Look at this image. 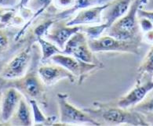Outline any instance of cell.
Wrapping results in <instances>:
<instances>
[{"label": "cell", "instance_id": "6da1fadb", "mask_svg": "<svg viewBox=\"0 0 153 126\" xmlns=\"http://www.w3.org/2000/svg\"><path fill=\"white\" fill-rule=\"evenodd\" d=\"M38 48L33 45V56L29 68L22 77L8 80V86L19 90L25 99H35L42 107H47L48 99L46 85L40 78L38 72L39 63Z\"/></svg>", "mask_w": 153, "mask_h": 126}, {"label": "cell", "instance_id": "7a4b0ae2", "mask_svg": "<svg viewBox=\"0 0 153 126\" xmlns=\"http://www.w3.org/2000/svg\"><path fill=\"white\" fill-rule=\"evenodd\" d=\"M97 109L86 108V112L94 118L101 125L102 123L113 125H149L145 117L136 111L131 109H123L116 106H110L105 103H94Z\"/></svg>", "mask_w": 153, "mask_h": 126}, {"label": "cell", "instance_id": "3957f363", "mask_svg": "<svg viewBox=\"0 0 153 126\" xmlns=\"http://www.w3.org/2000/svg\"><path fill=\"white\" fill-rule=\"evenodd\" d=\"M143 3V0H133L129 10L106 30L108 35L121 40L142 41L137 11Z\"/></svg>", "mask_w": 153, "mask_h": 126}, {"label": "cell", "instance_id": "277c9868", "mask_svg": "<svg viewBox=\"0 0 153 126\" xmlns=\"http://www.w3.org/2000/svg\"><path fill=\"white\" fill-rule=\"evenodd\" d=\"M33 35L27 38V42L24 47L3 67L0 76L5 79H15L21 78L27 72L31 64L33 56Z\"/></svg>", "mask_w": 153, "mask_h": 126}, {"label": "cell", "instance_id": "5b68a950", "mask_svg": "<svg viewBox=\"0 0 153 126\" xmlns=\"http://www.w3.org/2000/svg\"><path fill=\"white\" fill-rule=\"evenodd\" d=\"M141 42L140 40L118 39L108 35L93 39L88 38L89 46L94 53L119 52L138 55Z\"/></svg>", "mask_w": 153, "mask_h": 126}, {"label": "cell", "instance_id": "8992f818", "mask_svg": "<svg viewBox=\"0 0 153 126\" xmlns=\"http://www.w3.org/2000/svg\"><path fill=\"white\" fill-rule=\"evenodd\" d=\"M18 31L0 24V72L27 42L26 37L21 41H17L16 36Z\"/></svg>", "mask_w": 153, "mask_h": 126}, {"label": "cell", "instance_id": "52a82bcc", "mask_svg": "<svg viewBox=\"0 0 153 126\" xmlns=\"http://www.w3.org/2000/svg\"><path fill=\"white\" fill-rule=\"evenodd\" d=\"M67 93H60L57 95V104L60 113V122L62 124H90L101 125V123L83 110L78 109L68 100Z\"/></svg>", "mask_w": 153, "mask_h": 126}, {"label": "cell", "instance_id": "ba28073f", "mask_svg": "<svg viewBox=\"0 0 153 126\" xmlns=\"http://www.w3.org/2000/svg\"><path fill=\"white\" fill-rule=\"evenodd\" d=\"M63 53L70 55L84 62L94 63L103 68L104 64L94 55L89 46L88 38L84 32H77L68 39L63 49Z\"/></svg>", "mask_w": 153, "mask_h": 126}, {"label": "cell", "instance_id": "9c48e42d", "mask_svg": "<svg viewBox=\"0 0 153 126\" xmlns=\"http://www.w3.org/2000/svg\"><path fill=\"white\" fill-rule=\"evenodd\" d=\"M51 60L54 63H57L68 70L76 77L79 85L82 84L91 73L97 70L102 69V67L97 64L86 63L65 53L54 55L51 57Z\"/></svg>", "mask_w": 153, "mask_h": 126}, {"label": "cell", "instance_id": "30bf717a", "mask_svg": "<svg viewBox=\"0 0 153 126\" xmlns=\"http://www.w3.org/2000/svg\"><path fill=\"white\" fill-rule=\"evenodd\" d=\"M82 28V25L68 26L66 25V22L64 23L63 20L56 21L49 28L45 37L47 40L57 45L63 51L68 39L74 34L81 31Z\"/></svg>", "mask_w": 153, "mask_h": 126}, {"label": "cell", "instance_id": "8fae6325", "mask_svg": "<svg viewBox=\"0 0 153 126\" xmlns=\"http://www.w3.org/2000/svg\"><path fill=\"white\" fill-rule=\"evenodd\" d=\"M38 72L40 78L46 86L56 84L61 79L69 80L71 83L77 82L76 77L68 70L57 63L39 66Z\"/></svg>", "mask_w": 153, "mask_h": 126}, {"label": "cell", "instance_id": "7c38bea8", "mask_svg": "<svg viewBox=\"0 0 153 126\" xmlns=\"http://www.w3.org/2000/svg\"><path fill=\"white\" fill-rule=\"evenodd\" d=\"M153 90V79L145 83H139L123 97L118 99L116 105L123 109H132L133 107L146 98L149 93Z\"/></svg>", "mask_w": 153, "mask_h": 126}, {"label": "cell", "instance_id": "4fadbf2b", "mask_svg": "<svg viewBox=\"0 0 153 126\" xmlns=\"http://www.w3.org/2000/svg\"><path fill=\"white\" fill-rule=\"evenodd\" d=\"M23 95L14 87H7L1 93V118L0 122L8 124Z\"/></svg>", "mask_w": 153, "mask_h": 126}, {"label": "cell", "instance_id": "5bb4252c", "mask_svg": "<svg viewBox=\"0 0 153 126\" xmlns=\"http://www.w3.org/2000/svg\"><path fill=\"white\" fill-rule=\"evenodd\" d=\"M108 3L89 7L78 10L77 14L66 21V25H93L102 23V13L108 6Z\"/></svg>", "mask_w": 153, "mask_h": 126}, {"label": "cell", "instance_id": "9a60e30c", "mask_svg": "<svg viewBox=\"0 0 153 126\" xmlns=\"http://www.w3.org/2000/svg\"><path fill=\"white\" fill-rule=\"evenodd\" d=\"M133 0H111L102 13V23L108 28L129 10ZM106 29V30H107Z\"/></svg>", "mask_w": 153, "mask_h": 126}, {"label": "cell", "instance_id": "2e32d148", "mask_svg": "<svg viewBox=\"0 0 153 126\" xmlns=\"http://www.w3.org/2000/svg\"><path fill=\"white\" fill-rule=\"evenodd\" d=\"M33 124L32 107L28 100L22 97L16 111L9 120V125L30 126Z\"/></svg>", "mask_w": 153, "mask_h": 126}, {"label": "cell", "instance_id": "e0dca14e", "mask_svg": "<svg viewBox=\"0 0 153 126\" xmlns=\"http://www.w3.org/2000/svg\"><path fill=\"white\" fill-rule=\"evenodd\" d=\"M111 0H76L75 4L71 8L65 10L59 13L53 15L56 21L65 20L67 17H69L71 15L76 13V11L82 10V9L89 8V7L101 6V5L106 4L108 2H111Z\"/></svg>", "mask_w": 153, "mask_h": 126}, {"label": "cell", "instance_id": "ac0fdd59", "mask_svg": "<svg viewBox=\"0 0 153 126\" xmlns=\"http://www.w3.org/2000/svg\"><path fill=\"white\" fill-rule=\"evenodd\" d=\"M39 44L41 51H42V56H41V62L44 63L48 60H50L53 56L59 53H63V51L57 46V45L53 42L46 40L42 37H39L36 39Z\"/></svg>", "mask_w": 153, "mask_h": 126}, {"label": "cell", "instance_id": "d6986e66", "mask_svg": "<svg viewBox=\"0 0 153 126\" xmlns=\"http://www.w3.org/2000/svg\"><path fill=\"white\" fill-rule=\"evenodd\" d=\"M137 74L140 78L143 75L153 74V46L144 58L140 65L137 68Z\"/></svg>", "mask_w": 153, "mask_h": 126}, {"label": "cell", "instance_id": "ffe728a7", "mask_svg": "<svg viewBox=\"0 0 153 126\" xmlns=\"http://www.w3.org/2000/svg\"><path fill=\"white\" fill-rule=\"evenodd\" d=\"M55 21H56V20L54 19L53 16L49 17L46 19L41 21L39 24H37L35 27L33 32H32V35H33L34 38L36 39V41L39 37H43V36L46 35V32H48L49 28L51 27V25L54 23Z\"/></svg>", "mask_w": 153, "mask_h": 126}, {"label": "cell", "instance_id": "44dd1931", "mask_svg": "<svg viewBox=\"0 0 153 126\" xmlns=\"http://www.w3.org/2000/svg\"><path fill=\"white\" fill-rule=\"evenodd\" d=\"M107 26L105 24H93V25H82L81 32L86 34L89 39L97 38L101 36L103 32L106 31Z\"/></svg>", "mask_w": 153, "mask_h": 126}, {"label": "cell", "instance_id": "7402d4cb", "mask_svg": "<svg viewBox=\"0 0 153 126\" xmlns=\"http://www.w3.org/2000/svg\"><path fill=\"white\" fill-rule=\"evenodd\" d=\"M30 105L32 107V117H33V124H46L49 125V118H47L43 114L39 107L38 102L35 99H28Z\"/></svg>", "mask_w": 153, "mask_h": 126}, {"label": "cell", "instance_id": "603a6c76", "mask_svg": "<svg viewBox=\"0 0 153 126\" xmlns=\"http://www.w3.org/2000/svg\"><path fill=\"white\" fill-rule=\"evenodd\" d=\"M138 23L140 29L142 33H145V32L153 29V23L146 17H138Z\"/></svg>", "mask_w": 153, "mask_h": 126}, {"label": "cell", "instance_id": "cb8c5ba5", "mask_svg": "<svg viewBox=\"0 0 153 126\" xmlns=\"http://www.w3.org/2000/svg\"><path fill=\"white\" fill-rule=\"evenodd\" d=\"M53 2L57 9L65 10L73 7L76 0H53Z\"/></svg>", "mask_w": 153, "mask_h": 126}, {"label": "cell", "instance_id": "d4e9b609", "mask_svg": "<svg viewBox=\"0 0 153 126\" xmlns=\"http://www.w3.org/2000/svg\"><path fill=\"white\" fill-rule=\"evenodd\" d=\"M19 2L20 0H0V7H5V8L16 7Z\"/></svg>", "mask_w": 153, "mask_h": 126}, {"label": "cell", "instance_id": "484cf974", "mask_svg": "<svg viewBox=\"0 0 153 126\" xmlns=\"http://www.w3.org/2000/svg\"><path fill=\"white\" fill-rule=\"evenodd\" d=\"M137 17H146L149 19L153 23V10H145L140 8H139L137 11Z\"/></svg>", "mask_w": 153, "mask_h": 126}, {"label": "cell", "instance_id": "4316f807", "mask_svg": "<svg viewBox=\"0 0 153 126\" xmlns=\"http://www.w3.org/2000/svg\"><path fill=\"white\" fill-rule=\"evenodd\" d=\"M143 34L144 35L142 36V39L145 40L147 43L153 45V29Z\"/></svg>", "mask_w": 153, "mask_h": 126}, {"label": "cell", "instance_id": "83f0119b", "mask_svg": "<svg viewBox=\"0 0 153 126\" xmlns=\"http://www.w3.org/2000/svg\"><path fill=\"white\" fill-rule=\"evenodd\" d=\"M8 86V79H5L0 76V93H2L5 88Z\"/></svg>", "mask_w": 153, "mask_h": 126}, {"label": "cell", "instance_id": "f1b7e54d", "mask_svg": "<svg viewBox=\"0 0 153 126\" xmlns=\"http://www.w3.org/2000/svg\"><path fill=\"white\" fill-rule=\"evenodd\" d=\"M30 2V0H20L19 3L17 5L16 8L18 9H21L24 8V7H27V4H28V2Z\"/></svg>", "mask_w": 153, "mask_h": 126}, {"label": "cell", "instance_id": "f546056e", "mask_svg": "<svg viewBox=\"0 0 153 126\" xmlns=\"http://www.w3.org/2000/svg\"><path fill=\"white\" fill-rule=\"evenodd\" d=\"M7 9L8 8H5V7H0V18L2 17V15L3 14L5 11L7 10Z\"/></svg>", "mask_w": 153, "mask_h": 126}, {"label": "cell", "instance_id": "4dcf8cb0", "mask_svg": "<svg viewBox=\"0 0 153 126\" xmlns=\"http://www.w3.org/2000/svg\"><path fill=\"white\" fill-rule=\"evenodd\" d=\"M0 118H1V93H0Z\"/></svg>", "mask_w": 153, "mask_h": 126}]
</instances>
